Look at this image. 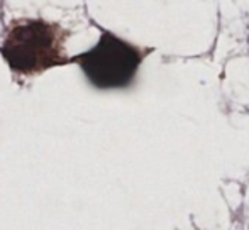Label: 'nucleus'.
Segmentation results:
<instances>
[{"label": "nucleus", "instance_id": "1", "mask_svg": "<svg viewBox=\"0 0 249 230\" xmlns=\"http://www.w3.org/2000/svg\"><path fill=\"white\" fill-rule=\"evenodd\" d=\"M66 34L43 19H22L10 24L0 44V54L14 73L37 75L53 66L73 63L65 51Z\"/></svg>", "mask_w": 249, "mask_h": 230}, {"label": "nucleus", "instance_id": "2", "mask_svg": "<svg viewBox=\"0 0 249 230\" xmlns=\"http://www.w3.org/2000/svg\"><path fill=\"white\" fill-rule=\"evenodd\" d=\"M71 59L78 63L95 88L114 90L131 85L142 61V53L115 34L102 33L92 49Z\"/></svg>", "mask_w": 249, "mask_h": 230}]
</instances>
